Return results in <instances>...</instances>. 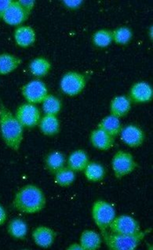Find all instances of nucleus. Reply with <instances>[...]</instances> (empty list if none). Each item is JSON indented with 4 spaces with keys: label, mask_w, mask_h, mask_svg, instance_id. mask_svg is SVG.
<instances>
[{
    "label": "nucleus",
    "mask_w": 153,
    "mask_h": 250,
    "mask_svg": "<svg viewBox=\"0 0 153 250\" xmlns=\"http://www.w3.org/2000/svg\"><path fill=\"white\" fill-rule=\"evenodd\" d=\"M46 202V196L41 188L35 185H26L14 195L13 206L19 212L33 214L42 212Z\"/></svg>",
    "instance_id": "nucleus-1"
},
{
    "label": "nucleus",
    "mask_w": 153,
    "mask_h": 250,
    "mask_svg": "<svg viewBox=\"0 0 153 250\" xmlns=\"http://www.w3.org/2000/svg\"><path fill=\"white\" fill-rule=\"evenodd\" d=\"M7 232L14 239L23 240L26 237L28 233V225L22 219H13L8 223Z\"/></svg>",
    "instance_id": "nucleus-25"
},
{
    "label": "nucleus",
    "mask_w": 153,
    "mask_h": 250,
    "mask_svg": "<svg viewBox=\"0 0 153 250\" xmlns=\"http://www.w3.org/2000/svg\"><path fill=\"white\" fill-rule=\"evenodd\" d=\"M62 103L57 96L48 95L42 103V110L45 115L57 116L62 111Z\"/></svg>",
    "instance_id": "nucleus-27"
},
{
    "label": "nucleus",
    "mask_w": 153,
    "mask_h": 250,
    "mask_svg": "<svg viewBox=\"0 0 153 250\" xmlns=\"http://www.w3.org/2000/svg\"><path fill=\"white\" fill-rule=\"evenodd\" d=\"M84 176L89 182H99L105 177L106 171L103 165L97 162H89L83 170Z\"/></svg>",
    "instance_id": "nucleus-24"
},
{
    "label": "nucleus",
    "mask_w": 153,
    "mask_h": 250,
    "mask_svg": "<svg viewBox=\"0 0 153 250\" xmlns=\"http://www.w3.org/2000/svg\"><path fill=\"white\" fill-rule=\"evenodd\" d=\"M109 229L110 233L119 234H132L141 230L138 221L127 214L115 217V219L109 226Z\"/></svg>",
    "instance_id": "nucleus-9"
},
{
    "label": "nucleus",
    "mask_w": 153,
    "mask_h": 250,
    "mask_svg": "<svg viewBox=\"0 0 153 250\" xmlns=\"http://www.w3.org/2000/svg\"><path fill=\"white\" fill-rule=\"evenodd\" d=\"M7 220V213L4 207L0 204V226L4 225Z\"/></svg>",
    "instance_id": "nucleus-33"
},
{
    "label": "nucleus",
    "mask_w": 153,
    "mask_h": 250,
    "mask_svg": "<svg viewBox=\"0 0 153 250\" xmlns=\"http://www.w3.org/2000/svg\"><path fill=\"white\" fill-rule=\"evenodd\" d=\"M97 128L104 129V131L109 134L113 138H116L118 135H120L123 125L121 123L120 118L109 115L100 122Z\"/></svg>",
    "instance_id": "nucleus-23"
},
{
    "label": "nucleus",
    "mask_w": 153,
    "mask_h": 250,
    "mask_svg": "<svg viewBox=\"0 0 153 250\" xmlns=\"http://www.w3.org/2000/svg\"><path fill=\"white\" fill-rule=\"evenodd\" d=\"M88 163H89L88 155L85 150L82 149L73 151L66 159V166L75 172L83 171Z\"/></svg>",
    "instance_id": "nucleus-17"
},
{
    "label": "nucleus",
    "mask_w": 153,
    "mask_h": 250,
    "mask_svg": "<svg viewBox=\"0 0 153 250\" xmlns=\"http://www.w3.org/2000/svg\"><path fill=\"white\" fill-rule=\"evenodd\" d=\"M111 167L116 179H123L137 169L133 155L125 150H118L111 159Z\"/></svg>",
    "instance_id": "nucleus-5"
},
{
    "label": "nucleus",
    "mask_w": 153,
    "mask_h": 250,
    "mask_svg": "<svg viewBox=\"0 0 153 250\" xmlns=\"http://www.w3.org/2000/svg\"><path fill=\"white\" fill-rule=\"evenodd\" d=\"M102 236L108 249L110 250H134L144 240L145 232L139 231L132 234H119L106 231L102 232Z\"/></svg>",
    "instance_id": "nucleus-3"
},
{
    "label": "nucleus",
    "mask_w": 153,
    "mask_h": 250,
    "mask_svg": "<svg viewBox=\"0 0 153 250\" xmlns=\"http://www.w3.org/2000/svg\"><path fill=\"white\" fill-rule=\"evenodd\" d=\"M132 103L129 96H116L112 99L109 104L110 115L117 118L125 117L131 111Z\"/></svg>",
    "instance_id": "nucleus-16"
},
{
    "label": "nucleus",
    "mask_w": 153,
    "mask_h": 250,
    "mask_svg": "<svg viewBox=\"0 0 153 250\" xmlns=\"http://www.w3.org/2000/svg\"><path fill=\"white\" fill-rule=\"evenodd\" d=\"M75 172L70 168L65 167L54 174V181L61 188L70 187L75 182Z\"/></svg>",
    "instance_id": "nucleus-28"
},
{
    "label": "nucleus",
    "mask_w": 153,
    "mask_h": 250,
    "mask_svg": "<svg viewBox=\"0 0 153 250\" xmlns=\"http://www.w3.org/2000/svg\"><path fill=\"white\" fill-rule=\"evenodd\" d=\"M87 84L86 76L78 72L70 71L62 75L60 88L63 94L68 96H76L84 90Z\"/></svg>",
    "instance_id": "nucleus-6"
},
{
    "label": "nucleus",
    "mask_w": 153,
    "mask_h": 250,
    "mask_svg": "<svg viewBox=\"0 0 153 250\" xmlns=\"http://www.w3.org/2000/svg\"><path fill=\"white\" fill-rule=\"evenodd\" d=\"M20 4L23 8L25 9L27 13H31L35 6V1L34 0H19Z\"/></svg>",
    "instance_id": "nucleus-31"
},
{
    "label": "nucleus",
    "mask_w": 153,
    "mask_h": 250,
    "mask_svg": "<svg viewBox=\"0 0 153 250\" xmlns=\"http://www.w3.org/2000/svg\"><path fill=\"white\" fill-rule=\"evenodd\" d=\"M29 13L21 6L19 0H13L12 4L4 13L2 21L7 25L18 27L27 21Z\"/></svg>",
    "instance_id": "nucleus-11"
},
{
    "label": "nucleus",
    "mask_w": 153,
    "mask_h": 250,
    "mask_svg": "<svg viewBox=\"0 0 153 250\" xmlns=\"http://www.w3.org/2000/svg\"><path fill=\"white\" fill-rule=\"evenodd\" d=\"M62 4L65 5V7L69 10H77L82 6L83 4V1L80 0H67V1H63Z\"/></svg>",
    "instance_id": "nucleus-30"
},
{
    "label": "nucleus",
    "mask_w": 153,
    "mask_h": 250,
    "mask_svg": "<svg viewBox=\"0 0 153 250\" xmlns=\"http://www.w3.org/2000/svg\"><path fill=\"white\" fill-rule=\"evenodd\" d=\"M91 215L96 227L103 232L109 229V226L116 216V209L106 200H95L92 206Z\"/></svg>",
    "instance_id": "nucleus-4"
},
{
    "label": "nucleus",
    "mask_w": 153,
    "mask_h": 250,
    "mask_svg": "<svg viewBox=\"0 0 153 250\" xmlns=\"http://www.w3.org/2000/svg\"><path fill=\"white\" fill-rule=\"evenodd\" d=\"M120 137L124 145L131 148H138L145 142V134L139 126L128 125L122 128Z\"/></svg>",
    "instance_id": "nucleus-10"
},
{
    "label": "nucleus",
    "mask_w": 153,
    "mask_h": 250,
    "mask_svg": "<svg viewBox=\"0 0 153 250\" xmlns=\"http://www.w3.org/2000/svg\"><path fill=\"white\" fill-rule=\"evenodd\" d=\"M56 235L57 234L54 229L45 226L37 227L33 229L32 233L34 243L43 249H47L52 246L56 239Z\"/></svg>",
    "instance_id": "nucleus-14"
},
{
    "label": "nucleus",
    "mask_w": 153,
    "mask_h": 250,
    "mask_svg": "<svg viewBox=\"0 0 153 250\" xmlns=\"http://www.w3.org/2000/svg\"><path fill=\"white\" fill-rule=\"evenodd\" d=\"M45 164L48 171L55 174L66 166V156L60 150H54L46 156Z\"/></svg>",
    "instance_id": "nucleus-19"
},
{
    "label": "nucleus",
    "mask_w": 153,
    "mask_h": 250,
    "mask_svg": "<svg viewBox=\"0 0 153 250\" xmlns=\"http://www.w3.org/2000/svg\"><path fill=\"white\" fill-rule=\"evenodd\" d=\"M51 62L45 57H37L33 59L29 64V71L38 79L43 78L48 75L51 70Z\"/></svg>",
    "instance_id": "nucleus-22"
},
{
    "label": "nucleus",
    "mask_w": 153,
    "mask_h": 250,
    "mask_svg": "<svg viewBox=\"0 0 153 250\" xmlns=\"http://www.w3.org/2000/svg\"><path fill=\"white\" fill-rule=\"evenodd\" d=\"M22 60L14 54H0V75H8L20 67Z\"/></svg>",
    "instance_id": "nucleus-21"
},
{
    "label": "nucleus",
    "mask_w": 153,
    "mask_h": 250,
    "mask_svg": "<svg viewBox=\"0 0 153 250\" xmlns=\"http://www.w3.org/2000/svg\"><path fill=\"white\" fill-rule=\"evenodd\" d=\"M92 43L97 48H106L113 43L111 30L99 29L92 35Z\"/></svg>",
    "instance_id": "nucleus-26"
},
{
    "label": "nucleus",
    "mask_w": 153,
    "mask_h": 250,
    "mask_svg": "<svg viewBox=\"0 0 153 250\" xmlns=\"http://www.w3.org/2000/svg\"><path fill=\"white\" fill-rule=\"evenodd\" d=\"M21 94L26 103L32 104H40L49 95L48 88L45 83L39 79L30 81L21 88Z\"/></svg>",
    "instance_id": "nucleus-7"
},
{
    "label": "nucleus",
    "mask_w": 153,
    "mask_h": 250,
    "mask_svg": "<svg viewBox=\"0 0 153 250\" xmlns=\"http://www.w3.org/2000/svg\"><path fill=\"white\" fill-rule=\"evenodd\" d=\"M15 117L23 128L32 129L39 125L42 118V111L37 105L25 103L17 108Z\"/></svg>",
    "instance_id": "nucleus-8"
},
{
    "label": "nucleus",
    "mask_w": 153,
    "mask_h": 250,
    "mask_svg": "<svg viewBox=\"0 0 153 250\" xmlns=\"http://www.w3.org/2000/svg\"><path fill=\"white\" fill-rule=\"evenodd\" d=\"M39 129L46 136H54L60 132L61 124L57 116L44 115L39 122Z\"/></svg>",
    "instance_id": "nucleus-18"
},
{
    "label": "nucleus",
    "mask_w": 153,
    "mask_h": 250,
    "mask_svg": "<svg viewBox=\"0 0 153 250\" xmlns=\"http://www.w3.org/2000/svg\"><path fill=\"white\" fill-rule=\"evenodd\" d=\"M13 39L20 47L26 48L36 42V32L29 25H20L13 32Z\"/></svg>",
    "instance_id": "nucleus-13"
},
{
    "label": "nucleus",
    "mask_w": 153,
    "mask_h": 250,
    "mask_svg": "<svg viewBox=\"0 0 153 250\" xmlns=\"http://www.w3.org/2000/svg\"><path fill=\"white\" fill-rule=\"evenodd\" d=\"M113 34V42L117 45L125 46L131 42L133 38L132 30L128 26H119L112 31Z\"/></svg>",
    "instance_id": "nucleus-29"
},
{
    "label": "nucleus",
    "mask_w": 153,
    "mask_h": 250,
    "mask_svg": "<svg viewBox=\"0 0 153 250\" xmlns=\"http://www.w3.org/2000/svg\"><path fill=\"white\" fill-rule=\"evenodd\" d=\"M0 135L5 146L19 150L24 138V128L15 115L0 103Z\"/></svg>",
    "instance_id": "nucleus-2"
},
{
    "label": "nucleus",
    "mask_w": 153,
    "mask_h": 250,
    "mask_svg": "<svg viewBox=\"0 0 153 250\" xmlns=\"http://www.w3.org/2000/svg\"><path fill=\"white\" fill-rule=\"evenodd\" d=\"M12 2L13 0H0V21H2L4 13L12 4Z\"/></svg>",
    "instance_id": "nucleus-32"
},
{
    "label": "nucleus",
    "mask_w": 153,
    "mask_h": 250,
    "mask_svg": "<svg viewBox=\"0 0 153 250\" xmlns=\"http://www.w3.org/2000/svg\"><path fill=\"white\" fill-rule=\"evenodd\" d=\"M102 244V237L94 230H84L80 237V245L84 250H96Z\"/></svg>",
    "instance_id": "nucleus-20"
},
{
    "label": "nucleus",
    "mask_w": 153,
    "mask_h": 250,
    "mask_svg": "<svg viewBox=\"0 0 153 250\" xmlns=\"http://www.w3.org/2000/svg\"><path fill=\"white\" fill-rule=\"evenodd\" d=\"M89 142L96 150H109L114 146L115 138L104 131V129L96 128L90 133Z\"/></svg>",
    "instance_id": "nucleus-15"
},
{
    "label": "nucleus",
    "mask_w": 153,
    "mask_h": 250,
    "mask_svg": "<svg viewBox=\"0 0 153 250\" xmlns=\"http://www.w3.org/2000/svg\"><path fill=\"white\" fill-rule=\"evenodd\" d=\"M67 250H83V248H82V246L80 245V243L79 244H77V243H74V244H72L71 246L68 247L67 248Z\"/></svg>",
    "instance_id": "nucleus-34"
},
{
    "label": "nucleus",
    "mask_w": 153,
    "mask_h": 250,
    "mask_svg": "<svg viewBox=\"0 0 153 250\" xmlns=\"http://www.w3.org/2000/svg\"><path fill=\"white\" fill-rule=\"evenodd\" d=\"M153 90L147 82H137L133 84L129 93V98L134 104H147L153 100Z\"/></svg>",
    "instance_id": "nucleus-12"
}]
</instances>
